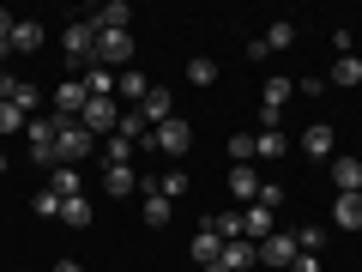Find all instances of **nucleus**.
<instances>
[{
  "mask_svg": "<svg viewBox=\"0 0 362 272\" xmlns=\"http://www.w3.org/2000/svg\"><path fill=\"white\" fill-rule=\"evenodd\" d=\"M61 49H66L73 67H90V55H97V25H90V18H73V25L61 30Z\"/></svg>",
  "mask_w": 362,
  "mask_h": 272,
  "instance_id": "7ed1b4c3",
  "label": "nucleus"
},
{
  "mask_svg": "<svg viewBox=\"0 0 362 272\" xmlns=\"http://www.w3.org/2000/svg\"><path fill=\"white\" fill-rule=\"evenodd\" d=\"M90 25H97V30H127L133 25V6H127V0H109V6L90 13Z\"/></svg>",
  "mask_w": 362,
  "mask_h": 272,
  "instance_id": "2eb2a0df",
  "label": "nucleus"
},
{
  "mask_svg": "<svg viewBox=\"0 0 362 272\" xmlns=\"http://www.w3.org/2000/svg\"><path fill=\"white\" fill-rule=\"evenodd\" d=\"M302 152H308V157H332V128H326V121H314V128L302 133Z\"/></svg>",
  "mask_w": 362,
  "mask_h": 272,
  "instance_id": "b1692460",
  "label": "nucleus"
},
{
  "mask_svg": "<svg viewBox=\"0 0 362 272\" xmlns=\"http://www.w3.org/2000/svg\"><path fill=\"white\" fill-rule=\"evenodd\" d=\"M49 194H61V200H78V169L54 164V169H49Z\"/></svg>",
  "mask_w": 362,
  "mask_h": 272,
  "instance_id": "393cba45",
  "label": "nucleus"
},
{
  "mask_svg": "<svg viewBox=\"0 0 362 272\" xmlns=\"http://www.w3.org/2000/svg\"><path fill=\"white\" fill-rule=\"evenodd\" d=\"M85 103H90L85 79H66V85L54 91V115H61V121H78V115H85Z\"/></svg>",
  "mask_w": 362,
  "mask_h": 272,
  "instance_id": "6e6552de",
  "label": "nucleus"
},
{
  "mask_svg": "<svg viewBox=\"0 0 362 272\" xmlns=\"http://www.w3.org/2000/svg\"><path fill=\"white\" fill-rule=\"evenodd\" d=\"M259 42H266L272 55H284V49H296V25H290V18H272V30H266V37H259Z\"/></svg>",
  "mask_w": 362,
  "mask_h": 272,
  "instance_id": "4be33fe9",
  "label": "nucleus"
},
{
  "mask_svg": "<svg viewBox=\"0 0 362 272\" xmlns=\"http://www.w3.org/2000/svg\"><path fill=\"white\" fill-rule=\"evenodd\" d=\"M37 218H61V194H49V188H42V194H37Z\"/></svg>",
  "mask_w": 362,
  "mask_h": 272,
  "instance_id": "e433bc0d",
  "label": "nucleus"
},
{
  "mask_svg": "<svg viewBox=\"0 0 362 272\" xmlns=\"http://www.w3.org/2000/svg\"><path fill=\"white\" fill-rule=\"evenodd\" d=\"M25 128H30L25 109H18V103H0V133H25Z\"/></svg>",
  "mask_w": 362,
  "mask_h": 272,
  "instance_id": "7c9ffc66",
  "label": "nucleus"
},
{
  "mask_svg": "<svg viewBox=\"0 0 362 272\" xmlns=\"http://www.w3.org/2000/svg\"><path fill=\"white\" fill-rule=\"evenodd\" d=\"M223 266H230V272H247V266H259V248L247 242V236H242V242H223Z\"/></svg>",
  "mask_w": 362,
  "mask_h": 272,
  "instance_id": "a211bd4d",
  "label": "nucleus"
},
{
  "mask_svg": "<svg viewBox=\"0 0 362 272\" xmlns=\"http://www.w3.org/2000/svg\"><path fill=\"white\" fill-rule=\"evenodd\" d=\"M332 188L338 194H362V157H332Z\"/></svg>",
  "mask_w": 362,
  "mask_h": 272,
  "instance_id": "9d476101",
  "label": "nucleus"
},
{
  "mask_svg": "<svg viewBox=\"0 0 362 272\" xmlns=\"http://www.w3.org/2000/svg\"><path fill=\"white\" fill-rule=\"evenodd\" d=\"M85 91L90 97H115V73L109 67H85Z\"/></svg>",
  "mask_w": 362,
  "mask_h": 272,
  "instance_id": "bb28decb",
  "label": "nucleus"
},
{
  "mask_svg": "<svg viewBox=\"0 0 362 272\" xmlns=\"http://www.w3.org/2000/svg\"><path fill=\"white\" fill-rule=\"evenodd\" d=\"M42 49V25L37 18H18L13 25V55H37Z\"/></svg>",
  "mask_w": 362,
  "mask_h": 272,
  "instance_id": "6ab92c4d",
  "label": "nucleus"
},
{
  "mask_svg": "<svg viewBox=\"0 0 362 272\" xmlns=\"http://www.w3.org/2000/svg\"><path fill=\"white\" fill-rule=\"evenodd\" d=\"M151 194H163L169 206H175V200L187 194V176H181V169H157V176H151Z\"/></svg>",
  "mask_w": 362,
  "mask_h": 272,
  "instance_id": "aec40b11",
  "label": "nucleus"
},
{
  "mask_svg": "<svg viewBox=\"0 0 362 272\" xmlns=\"http://www.w3.org/2000/svg\"><path fill=\"white\" fill-rule=\"evenodd\" d=\"M90 152H97V140H90V133L78 128V121H66V128H61V140H54V157H61V164L73 169V164H85Z\"/></svg>",
  "mask_w": 362,
  "mask_h": 272,
  "instance_id": "423d86ee",
  "label": "nucleus"
},
{
  "mask_svg": "<svg viewBox=\"0 0 362 272\" xmlns=\"http://www.w3.org/2000/svg\"><path fill=\"white\" fill-rule=\"evenodd\" d=\"M296 254H302V248H296V236H290V230H272L266 242H259V266H290Z\"/></svg>",
  "mask_w": 362,
  "mask_h": 272,
  "instance_id": "1a4fd4ad",
  "label": "nucleus"
},
{
  "mask_svg": "<svg viewBox=\"0 0 362 272\" xmlns=\"http://www.w3.org/2000/svg\"><path fill=\"white\" fill-rule=\"evenodd\" d=\"M290 97H296V85H290V79L278 73V79H266V91H259V109H266V115H284V103H290Z\"/></svg>",
  "mask_w": 362,
  "mask_h": 272,
  "instance_id": "ddd939ff",
  "label": "nucleus"
},
{
  "mask_svg": "<svg viewBox=\"0 0 362 272\" xmlns=\"http://www.w3.org/2000/svg\"><path fill=\"white\" fill-rule=\"evenodd\" d=\"M296 91H302V97H320V91H326V79H320V73H308V79H296Z\"/></svg>",
  "mask_w": 362,
  "mask_h": 272,
  "instance_id": "4c0bfd02",
  "label": "nucleus"
},
{
  "mask_svg": "<svg viewBox=\"0 0 362 272\" xmlns=\"http://www.w3.org/2000/svg\"><path fill=\"white\" fill-rule=\"evenodd\" d=\"M133 61V30H97V55H90V67H127Z\"/></svg>",
  "mask_w": 362,
  "mask_h": 272,
  "instance_id": "f03ea898",
  "label": "nucleus"
},
{
  "mask_svg": "<svg viewBox=\"0 0 362 272\" xmlns=\"http://www.w3.org/2000/svg\"><path fill=\"white\" fill-rule=\"evenodd\" d=\"M199 272H230V266H223V260H211V266H199Z\"/></svg>",
  "mask_w": 362,
  "mask_h": 272,
  "instance_id": "a19ab883",
  "label": "nucleus"
},
{
  "mask_svg": "<svg viewBox=\"0 0 362 272\" xmlns=\"http://www.w3.org/2000/svg\"><path fill=\"white\" fill-rule=\"evenodd\" d=\"M6 164H13V157H6V152H0V176H6Z\"/></svg>",
  "mask_w": 362,
  "mask_h": 272,
  "instance_id": "79ce46f5",
  "label": "nucleus"
},
{
  "mask_svg": "<svg viewBox=\"0 0 362 272\" xmlns=\"http://www.w3.org/2000/svg\"><path fill=\"white\" fill-rule=\"evenodd\" d=\"M139 218H145V224H151V230H163V224H169V218H175V206H169V200H163V194H151V188H145V212H139Z\"/></svg>",
  "mask_w": 362,
  "mask_h": 272,
  "instance_id": "5701e85b",
  "label": "nucleus"
},
{
  "mask_svg": "<svg viewBox=\"0 0 362 272\" xmlns=\"http://www.w3.org/2000/svg\"><path fill=\"white\" fill-rule=\"evenodd\" d=\"M332 224L338 230H362V194H332Z\"/></svg>",
  "mask_w": 362,
  "mask_h": 272,
  "instance_id": "4468645a",
  "label": "nucleus"
},
{
  "mask_svg": "<svg viewBox=\"0 0 362 272\" xmlns=\"http://www.w3.org/2000/svg\"><path fill=\"white\" fill-rule=\"evenodd\" d=\"M187 254H194L199 266H211V260H223V236H218V230H211V224H206V230L194 236V248H187Z\"/></svg>",
  "mask_w": 362,
  "mask_h": 272,
  "instance_id": "f3484780",
  "label": "nucleus"
},
{
  "mask_svg": "<svg viewBox=\"0 0 362 272\" xmlns=\"http://www.w3.org/2000/svg\"><path fill=\"white\" fill-rule=\"evenodd\" d=\"M254 157H284V133H278V128H259L254 133Z\"/></svg>",
  "mask_w": 362,
  "mask_h": 272,
  "instance_id": "cd10ccee",
  "label": "nucleus"
},
{
  "mask_svg": "<svg viewBox=\"0 0 362 272\" xmlns=\"http://www.w3.org/2000/svg\"><path fill=\"white\" fill-rule=\"evenodd\" d=\"M54 272H85V266H78V260H54Z\"/></svg>",
  "mask_w": 362,
  "mask_h": 272,
  "instance_id": "ea45409f",
  "label": "nucleus"
},
{
  "mask_svg": "<svg viewBox=\"0 0 362 272\" xmlns=\"http://www.w3.org/2000/svg\"><path fill=\"white\" fill-rule=\"evenodd\" d=\"M61 224H73V230H85V224H90V206H85V194H78V200H61Z\"/></svg>",
  "mask_w": 362,
  "mask_h": 272,
  "instance_id": "c85d7f7f",
  "label": "nucleus"
},
{
  "mask_svg": "<svg viewBox=\"0 0 362 272\" xmlns=\"http://www.w3.org/2000/svg\"><path fill=\"white\" fill-rule=\"evenodd\" d=\"M13 25H18V18L6 13V6H0V61H6V55H13Z\"/></svg>",
  "mask_w": 362,
  "mask_h": 272,
  "instance_id": "f704fd0d",
  "label": "nucleus"
},
{
  "mask_svg": "<svg viewBox=\"0 0 362 272\" xmlns=\"http://www.w3.org/2000/svg\"><path fill=\"white\" fill-rule=\"evenodd\" d=\"M326 79H332V85H344V91H350V85H362V55H338Z\"/></svg>",
  "mask_w": 362,
  "mask_h": 272,
  "instance_id": "412c9836",
  "label": "nucleus"
},
{
  "mask_svg": "<svg viewBox=\"0 0 362 272\" xmlns=\"http://www.w3.org/2000/svg\"><path fill=\"white\" fill-rule=\"evenodd\" d=\"M254 206H266V212H278V206H284V188H272V181H259V200H254Z\"/></svg>",
  "mask_w": 362,
  "mask_h": 272,
  "instance_id": "c9c22d12",
  "label": "nucleus"
},
{
  "mask_svg": "<svg viewBox=\"0 0 362 272\" xmlns=\"http://www.w3.org/2000/svg\"><path fill=\"white\" fill-rule=\"evenodd\" d=\"M103 157H109V164H133V140L109 133V140H103Z\"/></svg>",
  "mask_w": 362,
  "mask_h": 272,
  "instance_id": "2f4dec72",
  "label": "nucleus"
},
{
  "mask_svg": "<svg viewBox=\"0 0 362 272\" xmlns=\"http://www.w3.org/2000/svg\"><path fill=\"white\" fill-rule=\"evenodd\" d=\"M133 188H139V176H133V164H109V169H103V194H109V200H127Z\"/></svg>",
  "mask_w": 362,
  "mask_h": 272,
  "instance_id": "9b49d317",
  "label": "nucleus"
},
{
  "mask_svg": "<svg viewBox=\"0 0 362 272\" xmlns=\"http://www.w3.org/2000/svg\"><path fill=\"white\" fill-rule=\"evenodd\" d=\"M115 97H121V109H139L145 97H151V79H145L139 67H121L115 73Z\"/></svg>",
  "mask_w": 362,
  "mask_h": 272,
  "instance_id": "0eeeda50",
  "label": "nucleus"
},
{
  "mask_svg": "<svg viewBox=\"0 0 362 272\" xmlns=\"http://www.w3.org/2000/svg\"><path fill=\"white\" fill-rule=\"evenodd\" d=\"M139 121H145V128H163V121H169V91L163 85H151V97L139 103Z\"/></svg>",
  "mask_w": 362,
  "mask_h": 272,
  "instance_id": "dca6fc26",
  "label": "nucleus"
},
{
  "mask_svg": "<svg viewBox=\"0 0 362 272\" xmlns=\"http://www.w3.org/2000/svg\"><path fill=\"white\" fill-rule=\"evenodd\" d=\"M187 85H218V61H211V55H194V61H187Z\"/></svg>",
  "mask_w": 362,
  "mask_h": 272,
  "instance_id": "a878e982",
  "label": "nucleus"
},
{
  "mask_svg": "<svg viewBox=\"0 0 362 272\" xmlns=\"http://www.w3.org/2000/svg\"><path fill=\"white\" fill-rule=\"evenodd\" d=\"M121 115H127V109H121L115 97H90V103H85V115H78V128H85L90 140H97V133H115V128H121Z\"/></svg>",
  "mask_w": 362,
  "mask_h": 272,
  "instance_id": "39448f33",
  "label": "nucleus"
},
{
  "mask_svg": "<svg viewBox=\"0 0 362 272\" xmlns=\"http://www.w3.org/2000/svg\"><path fill=\"white\" fill-rule=\"evenodd\" d=\"M61 128H66L61 115H37V121L25 128V140H30V164H42V169L61 164V157H54V140H61Z\"/></svg>",
  "mask_w": 362,
  "mask_h": 272,
  "instance_id": "f257e3e1",
  "label": "nucleus"
},
{
  "mask_svg": "<svg viewBox=\"0 0 362 272\" xmlns=\"http://www.w3.org/2000/svg\"><path fill=\"white\" fill-rule=\"evenodd\" d=\"M290 272H320V254H296V260H290Z\"/></svg>",
  "mask_w": 362,
  "mask_h": 272,
  "instance_id": "58836bf2",
  "label": "nucleus"
},
{
  "mask_svg": "<svg viewBox=\"0 0 362 272\" xmlns=\"http://www.w3.org/2000/svg\"><path fill=\"white\" fill-rule=\"evenodd\" d=\"M6 272H18V266H6Z\"/></svg>",
  "mask_w": 362,
  "mask_h": 272,
  "instance_id": "37998d69",
  "label": "nucleus"
},
{
  "mask_svg": "<svg viewBox=\"0 0 362 272\" xmlns=\"http://www.w3.org/2000/svg\"><path fill=\"white\" fill-rule=\"evenodd\" d=\"M230 164H254V133H230Z\"/></svg>",
  "mask_w": 362,
  "mask_h": 272,
  "instance_id": "473e14b6",
  "label": "nucleus"
},
{
  "mask_svg": "<svg viewBox=\"0 0 362 272\" xmlns=\"http://www.w3.org/2000/svg\"><path fill=\"white\" fill-rule=\"evenodd\" d=\"M211 230H218L223 242H242V212H218V218H211Z\"/></svg>",
  "mask_w": 362,
  "mask_h": 272,
  "instance_id": "c756f323",
  "label": "nucleus"
},
{
  "mask_svg": "<svg viewBox=\"0 0 362 272\" xmlns=\"http://www.w3.org/2000/svg\"><path fill=\"white\" fill-rule=\"evenodd\" d=\"M145 145H151V152H163V157H187V145H194V128H187L181 115H169L163 128H151V140H145Z\"/></svg>",
  "mask_w": 362,
  "mask_h": 272,
  "instance_id": "20e7f679",
  "label": "nucleus"
},
{
  "mask_svg": "<svg viewBox=\"0 0 362 272\" xmlns=\"http://www.w3.org/2000/svg\"><path fill=\"white\" fill-rule=\"evenodd\" d=\"M296 248H302V254H320V224H302V230H296Z\"/></svg>",
  "mask_w": 362,
  "mask_h": 272,
  "instance_id": "72a5a7b5",
  "label": "nucleus"
},
{
  "mask_svg": "<svg viewBox=\"0 0 362 272\" xmlns=\"http://www.w3.org/2000/svg\"><path fill=\"white\" fill-rule=\"evenodd\" d=\"M230 194L242 200V206H254V200H259V176H254V164H230Z\"/></svg>",
  "mask_w": 362,
  "mask_h": 272,
  "instance_id": "f8f14e48",
  "label": "nucleus"
}]
</instances>
